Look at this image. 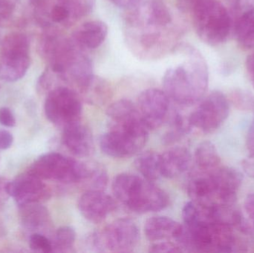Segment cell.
<instances>
[{
    "label": "cell",
    "mask_w": 254,
    "mask_h": 253,
    "mask_svg": "<svg viewBox=\"0 0 254 253\" xmlns=\"http://www.w3.org/2000/svg\"><path fill=\"white\" fill-rule=\"evenodd\" d=\"M13 137L11 133L6 130H0V150H5L11 147Z\"/></svg>",
    "instance_id": "cell-32"
},
{
    "label": "cell",
    "mask_w": 254,
    "mask_h": 253,
    "mask_svg": "<svg viewBox=\"0 0 254 253\" xmlns=\"http://www.w3.org/2000/svg\"><path fill=\"white\" fill-rule=\"evenodd\" d=\"M136 169L147 181H156L161 176V157L154 152L142 153L134 161Z\"/></svg>",
    "instance_id": "cell-20"
},
{
    "label": "cell",
    "mask_w": 254,
    "mask_h": 253,
    "mask_svg": "<svg viewBox=\"0 0 254 253\" xmlns=\"http://www.w3.org/2000/svg\"><path fill=\"white\" fill-rule=\"evenodd\" d=\"M13 10L11 0H0V22L10 17Z\"/></svg>",
    "instance_id": "cell-31"
},
{
    "label": "cell",
    "mask_w": 254,
    "mask_h": 253,
    "mask_svg": "<svg viewBox=\"0 0 254 253\" xmlns=\"http://www.w3.org/2000/svg\"><path fill=\"white\" fill-rule=\"evenodd\" d=\"M230 114L228 98L221 92H211L203 98L188 118L191 127L205 134L213 133L226 121Z\"/></svg>",
    "instance_id": "cell-7"
},
{
    "label": "cell",
    "mask_w": 254,
    "mask_h": 253,
    "mask_svg": "<svg viewBox=\"0 0 254 253\" xmlns=\"http://www.w3.org/2000/svg\"><path fill=\"white\" fill-rule=\"evenodd\" d=\"M29 247L32 251L45 253L54 251L53 244L46 236L40 233H34L29 239Z\"/></svg>",
    "instance_id": "cell-25"
},
{
    "label": "cell",
    "mask_w": 254,
    "mask_h": 253,
    "mask_svg": "<svg viewBox=\"0 0 254 253\" xmlns=\"http://www.w3.org/2000/svg\"><path fill=\"white\" fill-rule=\"evenodd\" d=\"M246 147L251 158L254 159V118L248 132Z\"/></svg>",
    "instance_id": "cell-33"
},
{
    "label": "cell",
    "mask_w": 254,
    "mask_h": 253,
    "mask_svg": "<svg viewBox=\"0 0 254 253\" xmlns=\"http://www.w3.org/2000/svg\"><path fill=\"white\" fill-rule=\"evenodd\" d=\"M58 1L68 8L73 22L92 13L96 0H58Z\"/></svg>",
    "instance_id": "cell-21"
},
{
    "label": "cell",
    "mask_w": 254,
    "mask_h": 253,
    "mask_svg": "<svg viewBox=\"0 0 254 253\" xmlns=\"http://www.w3.org/2000/svg\"><path fill=\"white\" fill-rule=\"evenodd\" d=\"M176 50L184 59L166 71L163 77L164 92L178 104L191 105L204 98L208 87L209 74L205 59L195 48L179 45Z\"/></svg>",
    "instance_id": "cell-1"
},
{
    "label": "cell",
    "mask_w": 254,
    "mask_h": 253,
    "mask_svg": "<svg viewBox=\"0 0 254 253\" xmlns=\"http://www.w3.org/2000/svg\"><path fill=\"white\" fill-rule=\"evenodd\" d=\"M63 142L71 153L77 157L90 155L94 150L93 137L89 128L80 122L64 129Z\"/></svg>",
    "instance_id": "cell-13"
},
{
    "label": "cell",
    "mask_w": 254,
    "mask_h": 253,
    "mask_svg": "<svg viewBox=\"0 0 254 253\" xmlns=\"http://www.w3.org/2000/svg\"><path fill=\"white\" fill-rule=\"evenodd\" d=\"M161 176L174 178L190 167L192 156L185 147H175L160 154Z\"/></svg>",
    "instance_id": "cell-15"
},
{
    "label": "cell",
    "mask_w": 254,
    "mask_h": 253,
    "mask_svg": "<svg viewBox=\"0 0 254 253\" xmlns=\"http://www.w3.org/2000/svg\"><path fill=\"white\" fill-rule=\"evenodd\" d=\"M113 191L119 202L137 213L158 212L165 209L170 202L164 190L132 174L117 175L113 182Z\"/></svg>",
    "instance_id": "cell-3"
},
{
    "label": "cell",
    "mask_w": 254,
    "mask_h": 253,
    "mask_svg": "<svg viewBox=\"0 0 254 253\" xmlns=\"http://www.w3.org/2000/svg\"><path fill=\"white\" fill-rule=\"evenodd\" d=\"M108 1H111L118 7L131 10L139 5L142 0H108Z\"/></svg>",
    "instance_id": "cell-34"
},
{
    "label": "cell",
    "mask_w": 254,
    "mask_h": 253,
    "mask_svg": "<svg viewBox=\"0 0 254 253\" xmlns=\"http://www.w3.org/2000/svg\"><path fill=\"white\" fill-rule=\"evenodd\" d=\"M108 30L107 24L103 21H88L74 31L71 39L81 49H95L105 41Z\"/></svg>",
    "instance_id": "cell-14"
},
{
    "label": "cell",
    "mask_w": 254,
    "mask_h": 253,
    "mask_svg": "<svg viewBox=\"0 0 254 253\" xmlns=\"http://www.w3.org/2000/svg\"><path fill=\"white\" fill-rule=\"evenodd\" d=\"M0 124L6 127H13L16 125L14 116L8 108H0Z\"/></svg>",
    "instance_id": "cell-29"
},
{
    "label": "cell",
    "mask_w": 254,
    "mask_h": 253,
    "mask_svg": "<svg viewBox=\"0 0 254 253\" xmlns=\"http://www.w3.org/2000/svg\"><path fill=\"white\" fill-rule=\"evenodd\" d=\"M44 108L49 121L64 129L80 122L83 110L78 94L65 86H59L49 92Z\"/></svg>",
    "instance_id": "cell-6"
},
{
    "label": "cell",
    "mask_w": 254,
    "mask_h": 253,
    "mask_svg": "<svg viewBox=\"0 0 254 253\" xmlns=\"http://www.w3.org/2000/svg\"><path fill=\"white\" fill-rule=\"evenodd\" d=\"M80 213L90 222H102L116 209V203L111 196L102 190H89L79 199Z\"/></svg>",
    "instance_id": "cell-12"
},
{
    "label": "cell",
    "mask_w": 254,
    "mask_h": 253,
    "mask_svg": "<svg viewBox=\"0 0 254 253\" xmlns=\"http://www.w3.org/2000/svg\"><path fill=\"white\" fill-rule=\"evenodd\" d=\"M244 209L248 220L254 230V193L249 194L244 202Z\"/></svg>",
    "instance_id": "cell-30"
},
{
    "label": "cell",
    "mask_w": 254,
    "mask_h": 253,
    "mask_svg": "<svg viewBox=\"0 0 254 253\" xmlns=\"http://www.w3.org/2000/svg\"><path fill=\"white\" fill-rule=\"evenodd\" d=\"M183 225L172 218L155 216L146 220L144 233L151 242H161L169 239H177L182 233Z\"/></svg>",
    "instance_id": "cell-17"
},
{
    "label": "cell",
    "mask_w": 254,
    "mask_h": 253,
    "mask_svg": "<svg viewBox=\"0 0 254 253\" xmlns=\"http://www.w3.org/2000/svg\"><path fill=\"white\" fill-rule=\"evenodd\" d=\"M178 7L192 19L195 32L206 44L218 46L228 40L232 16L219 0H177Z\"/></svg>",
    "instance_id": "cell-2"
},
{
    "label": "cell",
    "mask_w": 254,
    "mask_h": 253,
    "mask_svg": "<svg viewBox=\"0 0 254 253\" xmlns=\"http://www.w3.org/2000/svg\"><path fill=\"white\" fill-rule=\"evenodd\" d=\"M246 68L248 77L254 88V51L248 56L246 59Z\"/></svg>",
    "instance_id": "cell-35"
},
{
    "label": "cell",
    "mask_w": 254,
    "mask_h": 253,
    "mask_svg": "<svg viewBox=\"0 0 254 253\" xmlns=\"http://www.w3.org/2000/svg\"><path fill=\"white\" fill-rule=\"evenodd\" d=\"M183 251L180 245L169 242H158V243L154 244L149 248V252L151 253H175L183 252Z\"/></svg>",
    "instance_id": "cell-28"
},
{
    "label": "cell",
    "mask_w": 254,
    "mask_h": 253,
    "mask_svg": "<svg viewBox=\"0 0 254 253\" xmlns=\"http://www.w3.org/2000/svg\"><path fill=\"white\" fill-rule=\"evenodd\" d=\"M76 240V233L71 227H60L55 233L54 251L58 252H68L74 246Z\"/></svg>",
    "instance_id": "cell-23"
},
{
    "label": "cell",
    "mask_w": 254,
    "mask_h": 253,
    "mask_svg": "<svg viewBox=\"0 0 254 253\" xmlns=\"http://www.w3.org/2000/svg\"><path fill=\"white\" fill-rule=\"evenodd\" d=\"M49 19L55 23L65 24L68 23V22H72L69 10L58 1L51 9Z\"/></svg>",
    "instance_id": "cell-26"
},
{
    "label": "cell",
    "mask_w": 254,
    "mask_h": 253,
    "mask_svg": "<svg viewBox=\"0 0 254 253\" xmlns=\"http://www.w3.org/2000/svg\"><path fill=\"white\" fill-rule=\"evenodd\" d=\"M211 178L219 206L234 205L243 184L241 172L230 166H220L208 173Z\"/></svg>",
    "instance_id": "cell-10"
},
{
    "label": "cell",
    "mask_w": 254,
    "mask_h": 253,
    "mask_svg": "<svg viewBox=\"0 0 254 253\" xmlns=\"http://www.w3.org/2000/svg\"><path fill=\"white\" fill-rule=\"evenodd\" d=\"M100 251L129 253L139 242L138 228L131 220L120 218L107 226L101 233H95Z\"/></svg>",
    "instance_id": "cell-8"
},
{
    "label": "cell",
    "mask_w": 254,
    "mask_h": 253,
    "mask_svg": "<svg viewBox=\"0 0 254 253\" xmlns=\"http://www.w3.org/2000/svg\"><path fill=\"white\" fill-rule=\"evenodd\" d=\"M234 35L242 49H254V9L237 16L234 22Z\"/></svg>",
    "instance_id": "cell-18"
},
{
    "label": "cell",
    "mask_w": 254,
    "mask_h": 253,
    "mask_svg": "<svg viewBox=\"0 0 254 253\" xmlns=\"http://www.w3.org/2000/svg\"><path fill=\"white\" fill-rule=\"evenodd\" d=\"M230 104L245 111H251L254 114V95L243 90H235L231 92L228 98Z\"/></svg>",
    "instance_id": "cell-24"
},
{
    "label": "cell",
    "mask_w": 254,
    "mask_h": 253,
    "mask_svg": "<svg viewBox=\"0 0 254 253\" xmlns=\"http://www.w3.org/2000/svg\"><path fill=\"white\" fill-rule=\"evenodd\" d=\"M29 173L41 180L63 183L84 181L89 174V164L56 152L40 156L30 168Z\"/></svg>",
    "instance_id": "cell-5"
},
{
    "label": "cell",
    "mask_w": 254,
    "mask_h": 253,
    "mask_svg": "<svg viewBox=\"0 0 254 253\" xmlns=\"http://www.w3.org/2000/svg\"><path fill=\"white\" fill-rule=\"evenodd\" d=\"M170 100L164 91L157 89H146L139 95L137 109L149 130L158 129L165 121Z\"/></svg>",
    "instance_id": "cell-9"
},
{
    "label": "cell",
    "mask_w": 254,
    "mask_h": 253,
    "mask_svg": "<svg viewBox=\"0 0 254 253\" xmlns=\"http://www.w3.org/2000/svg\"><path fill=\"white\" fill-rule=\"evenodd\" d=\"M30 65L28 53L0 51V79L15 82L22 78Z\"/></svg>",
    "instance_id": "cell-16"
},
{
    "label": "cell",
    "mask_w": 254,
    "mask_h": 253,
    "mask_svg": "<svg viewBox=\"0 0 254 253\" xmlns=\"http://www.w3.org/2000/svg\"><path fill=\"white\" fill-rule=\"evenodd\" d=\"M22 219L28 227H37L44 224L49 218L48 210L40 205L29 206V204L22 206Z\"/></svg>",
    "instance_id": "cell-22"
},
{
    "label": "cell",
    "mask_w": 254,
    "mask_h": 253,
    "mask_svg": "<svg viewBox=\"0 0 254 253\" xmlns=\"http://www.w3.org/2000/svg\"><path fill=\"white\" fill-rule=\"evenodd\" d=\"M5 191L20 207L36 203L48 195L42 180L29 172L7 184Z\"/></svg>",
    "instance_id": "cell-11"
},
{
    "label": "cell",
    "mask_w": 254,
    "mask_h": 253,
    "mask_svg": "<svg viewBox=\"0 0 254 253\" xmlns=\"http://www.w3.org/2000/svg\"><path fill=\"white\" fill-rule=\"evenodd\" d=\"M194 158L197 168L203 173H210L221 166L220 156L210 141H204L198 145Z\"/></svg>",
    "instance_id": "cell-19"
},
{
    "label": "cell",
    "mask_w": 254,
    "mask_h": 253,
    "mask_svg": "<svg viewBox=\"0 0 254 253\" xmlns=\"http://www.w3.org/2000/svg\"><path fill=\"white\" fill-rule=\"evenodd\" d=\"M148 136L149 129L137 113L110 121V129L101 137L100 147L110 157H131L143 149Z\"/></svg>",
    "instance_id": "cell-4"
},
{
    "label": "cell",
    "mask_w": 254,
    "mask_h": 253,
    "mask_svg": "<svg viewBox=\"0 0 254 253\" xmlns=\"http://www.w3.org/2000/svg\"><path fill=\"white\" fill-rule=\"evenodd\" d=\"M230 13L234 17L241 15L248 10L254 9V0H227Z\"/></svg>",
    "instance_id": "cell-27"
}]
</instances>
